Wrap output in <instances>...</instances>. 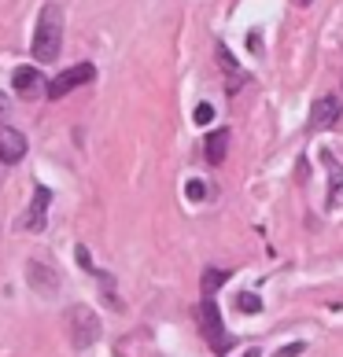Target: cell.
<instances>
[{"mask_svg":"<svg viewBox=\"0 0 343 357\" xmlns=\"http://www.w3.org/2000/svg\"><path fill=\"white\" fill-rule=\"evenodd\" d=\"M4 169H8V166H4V162H0V177H4Z\"/></svg>","mask_w":343,"mask_h":357,"instance_id":"obj_22","label":"cell"},{"mask_svg":"<svg viewBox=\"0 0 343 357\" xmlns=\"http://www.w3.org/2000/svg\"><path fill=\"white\" fill-rule=\"evenodd\" d=\"M196 126H210V118H214V107L210 103H196Z\"/></svg>","mask_w":343,"mask_h":357,"instance_id":"obj_16","label":"cell"},{"mask_svg":"<svg viewBox=\"0 0 343 357\" xmlns=\"http://www.w3.org/2000/svg\"><path fill=\"white\" fill-rule=\"evenodd\" d=\"M299 4H310V0H299Z\"/></svg>","mask_w":343,"mask_h":357,"instance_id":"obj_23","label":"cell"},{"mask_svg":"<svg viewBox=\"0 0 343 357\" xmlns=\"http://www.w3.org/2000/svg\"><path fill=\"white\" fill-rule=\"evenodd\" d=\"M302 350H307V342H288V347H281L273 357H299Z\"/></svg>","mask_w":343,"mask_h":357,"instance_id":"obj_17","label":"cell"},{"mask_svg":"<svg viewBox=\"0 0 343 357\" xmlns=\"http://www.w3.org/2000/svg\"><path fill=\"white\" fill-rule=\"evenodd\" d=\"M92 77H96V67L92 63H78V67H71V70H63V74H56L48 82V89H45V96L48 100H63L67 92H74L78 85H89Z\"/></svg>","mask_w":343,"mask_h":357,"instance_id":"obj_3","label":"cell"},{"mask_svg":"<svg viewBox=\"0 0 343 357\" xmlns=\"http://www.w3.org/2000/svg\"><path fill=\"white\" fill-rule=\"evenodd\" d=\"M226 151H229V133L226 129H214L207 140H203V155H207V162L210 166H218L221 158H226Z\"/></svg>","mask_w":343,"mask_h":357,"instance_id":"obj_10","label":"cell"},{"mask_svg":"<svg viewBox=\"0 0 343 357\" xmlns=\"http://www.w3.org/2000/svg\"><path fill=\"white\" fill-rule=\"evenodd\" d=\"M247 48H251V52H258V48H262V41H258V33H255V30L247 33Z\"/></svg>","mask_w":343,"mask_h":357,"instance_id":"obj_19","label":"cell"},{"mask_svg":"<svg viewBox=\"0 0 343 357\" xmlns=\"http://www.w3.org/2000/svg\"><path fill=\"white\" fill-rule=\"evenodd\" d=\"M30 284L41 291V295H45V291H56V287H59V280L52 276V269H45L41 261H30Z\"/></svg>","mask_w":343,"mask_h":357,"instance_id":"obj_12","label":"cell"},{"mask_svg":"<svg viewBox=\"0 0 343 357\" xmlns=\"http://www.w3.org/2000/svg\"><path fill=\"white\" fill-rule=\"evenodd\" d=\"M26 151H30V144H26V137L19 133L15 126H0V162L4 166H15L26 158Z\"/></svg>","mask_w":343,"mask_h":357,"instance_id":"obj_6","label":"cell"},{"mask_svg":"<svg viewBox=\"0 0 343 357\" xmlns=\"http://www.w3.org/2000/svg\"><path fill=\"white\" fill-rule=\"evenodd\" d=\"M11 89H15V96H22V100H37V96H45L48 82L41 77V70L19 67L15 74H11Z\"/></svg>","mask_w":343,"mask_h":357,"instance_id":"obj_7","label":"cell"},{"mask_svg":"<svg viewBox=\"0 0 343 357\" xmlns=\"http://www.w3.org/2000/svg\"><path fill=\"white\" fill-rule=\"evenodd\" d=\"M236 306H240V313H262V298L244 291V295H236Z\"/></svg>","mask_w":343,"mask_h":357,"instance_id":"obj_14","label":"cell"},{"mask_svg":"<svg viewBox=\"0 0 343 357\" xmlns=\"http://www.w3.org/2000/svg\"><path fill=\"white\" fill-rule=\"evenodd\" d=\"M63 321H67L71 342H74L78 350L100 339V321H96V313H92L89 306H71V310H67V317H63Z\"/></svg>","mask_w":343,"mask_h":357,"instance_id":"obj_2","label":"cell"},{"mask_svg":"<svg viewBox=\"0 0 343 357\" xmlns=\"http://www.w3.org/2000/svg\"><path fill=\"white\" fill-rule=\"evenodd\" d=\"M200 328H203V335H207L210 347L226 350V328H221V313H218V306H214V298H210V295H203V302H200Z\"/></svg>","mask_w":343,"mask_h":357,"instance_id":"obj_4","label":"cell"},{"mask_svg":"<svg viewBox=\"0 0 343 357\" xmlns=\"http://www.w3.org/2000/svg\"><path fill=\"white\" fill-rule=\"evenodd\" d=\"M321 162L328 169V206H333L340 199V192H343V166L333 158V151H321Z\"/></svg>","mask_w":343,"mask_h":357,"instance_id":"obj_11","label":"cell"},{"mask_svg":"<svg viewBox=\"0 0 343 357\" xmlns=\"http://www.w3.org/2000/svg\"><path fill=\"white\" fill-rule=\"evenodd\" d=\"M59 48H63V11L59 4H45L41 19H37V30H34V59L56 63Z\"/></svg>","mask_w":343,"mask_h":357,"instance_id":"obj_1","label":"cell"},{"mask_svg":"<svg viewBox=\"0 0 343 357\" xmlns=\"http://www.w3.org/2000/svg\"><path fill=\"white\" fill-rule=\"evenodd\" d=\"M340 114H343V100L336 92H325V96H318L310 107V129H333L340 122Z\"/></svg>","mask_w":343,"mask_h":357,"instance_id":"obj_5","label":"cell"},{"mask_svg":"<svg viewBox=\"0 0 343 357\" xmlns=\"http://www.w3.org/2000/svg\"><path fill=\"white\" fill-rule=\"evenodd\" d=\"M48 206H52V192L45 184H37L34 188V203H30V214H26V229L30 232H41L45 221H48Z\"/></svg>","mask_w":343,"mask_h":357,"instance_id":"obj_8","label":"cell"},{"mask_svg":"<svg viewBox=\"0 0 343 357\" xmlns=\"http://www.w3.org/2000/svg\"><path fill=\"white\" fill-rule=\"evenodd\" d=\"M240 357H262V354H258V347H247V350H244Z\"/></svg>","mask_w":343,"mask_h":357,"instance_id":"obj_20","label":"cell"},{"mask_svg":"<svg viewBox=\"0 0 343 357\" xmlns=\"http://www.w3.org/2000/svg\"><path fill=\"white\" fill-rule=\"evenodd\" d=\"M214 52H218V63H221V74H226V92H229V96H233V92H236V89H244V85H247V74H244L240 67H236V59H233V52H229L226 45H218Z\"/></svg>","mask_w":343,"mask_h":357,"instance_id":"obj_9","label":"cell"},{"mask_svg":"<svg viewBox=\"0 0 343 357\" xmlns=\"http://www.w3.org/2000/svg\"><path fill=\"white\" fill-rule=\"evenodd\" d=\"M226 280H229L226 269H207V273H203V295H214V291L226 284Z\"/></svg>","mask_w":343,"mask_h":357,"instance_id":"obj_13","label":"cell"},{"mask_svg":"<svg viewBox=\"0 0 343 357\" xmlns=\"http://www.w3.org/2000/svg\"><path fill=\"white\" fill-rule=\"evenodd\" d=\"M4 111H8V100H4V92H0V118H4Z\"/></svg>","mask_w":343,"mask_h":357,"instance_id":"obj_21","label":"cell"},{"mask_svg":"<svg viewBox=\"0 0 343 357\" xmlns=\"http://www.w3.org/2000/svg\"><path fill=\"white\" fill-rule=\"evenodd\" d=\"M184 195H189L192 203L207 199V181H200V177H196V181H189V188H184Z\"/></svg>","mask_w":343,"mask_h":357,"instance_id":"obj_15","label":"cell"},{"mask_svg":"<svg viewBox=\"0 0 343 357\" xmlns=\"http://www.w3.org/2000/svg\"><path fill=\"white\" fill-rule=\"evenodd\" d=\"M78 261H82L89 273H96V269H92V261H89V250H85V247H78Z\"/></svg>","mask_w":343,"mask_h":357,"instance_id":"obj_18","label":"cell"}]
</instances>
